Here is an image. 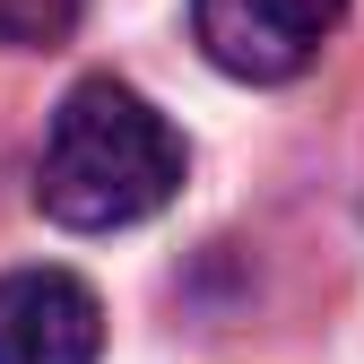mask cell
I'll return each mask as SVG.
<instances>
[{
	"label": "cell",
	"mask_w": 364,
	"mask_h": 364,
	"mask_svg": "<svg viewBox=\"0 0 364 364\" xmlns=\"http://www.w3.org/2000/svg\"><path fill=\"white\" fill-rule=\"evenodd\" d=\"M182 191V130L122 78H78L35 156V200L70 235L139 225Z\"/></svg>",
	"instance_id": "1"
},
{
	"label": "cell",
	"mask_w": 364,
	"mask_h": 364,
	"mask_svg": "<svg viewBox=\"0 0 364 364\" xmlns=\"http://www.w3.org/2000/svg\"><path fill=\"white\" fill-rule=\"evenodd\" d=\"M347 0H191L200 53L243 78V87H287L321 61V43L338 35Z\"/></svg>",
	"instance_id": "2"
},
{
	"label": "cell",
	"mask_w": 364,
	"mask_h": 364,
	"mask_svg": "<svg viewBox=\"0 0 364 364\" xmlns=\"http://www.w3.org/2000/svg\"><path fill=\"white\" fill-rule=\"evenodd\" d=\"M105 304L70 269H9L0 278V364H96Z\"/></svg>",
	"instance_id": "3"
},
{
	"label": "cell",
	"mask_w": 364,
	"mask_h": 364,
	"mask_svg": "<svg viewBox=\"0 0 364 364\" xmlns=\"http://www.w3.org/2000/svg\"><path fill=\"white\" fill-rule=\"evenodd\" d=\"M87 18V0H0V53H53Z\"/></svg>",
	"instance_id": "4"
}]
</instances>
